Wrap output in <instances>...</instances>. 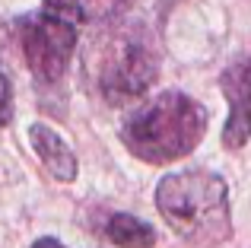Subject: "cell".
<instances>
[{
    "mask_svg": "<svg viewBox=\"0 0 251 248\" xmlns=\"http://www.w3.org/2000/svg\"><path fill=\"white\" fill-rule=\"evenodd\" d=\"M156 207L169 229H175L191 245H220L232 232L226 181L207 169L166 175L156 188Z\"/></svg>",
    "mask_w": 251,
    "mask_h": 248,
    "instance_id": "6da1fadb",
    "label": "cell"
},
{
    "mask_svg": "<svg viewBox=\"0 0 251 248\" xmlns=\"http://www.w3.org/2000/svg\"><path fill=\"white\" fill-rule=\"evenodd\" d=\"M207 130V112L184 93H159L147 105L134 108L121 124V140L137 159L162 166L181 159L201 143Z\"/></svg>",
    "mask_w": 251,
    "mask_h": 248,
    "instance_id": "7a4b0ae2",
    "label": "cell"
},
{
    "mask_svg": "<svg viewBox=\"0 0 251 248\" xmlns=\"http://www.w3.org/2000/svg\"><path fill=\"white\" fill-rule=\"evenodd\" d=\"M159 76V54L153 38L140 25H124L102 38L99 45V89L108 102L121 105L143 96Z\"/></svg>",
    "mask_w": 251,
    "mask_h": 248,
    "instance_id": "3957f363",
    "label": "cell"
},
{
    "mask_svg": "<svg viewBox=\"0 0 251 248\" xmlns=\"http://www.w3.org/2000/svg\"><path fill=\"white\" fill-rule=\"evenodd\" d=\"M19 45L38 83H57L70 67L76 48V25L51 13H32L19 23Z\"/></svg>",
    "mask_w": 251,
    "mask_h": 248,
    "instance_id": "277c9868",
    "label": "cell"
},
{
    "mask_svg": "<svg viewBox=\"0 0 251 248\" xmlns=\"http://www.w3.org/2000/svg\"><path fill=\"white\" fill-rule=\"evenodd\" d=\"M223 93L229 99V121L223 130V143L239 149L251 137V61H235L223 74Z\"/></svg>",
    "mask_w": 251,
    "mask_h": 248,
    "instance_id": "5b68a950",
    "label": "cell"
},
{
    "mask_svg": "<svg viewBox=\"0 0 251 248\" xmlns=\"http://www.w3.org/2000/svg\"><path fill=\"white\" fill-rule=\"evenodd\" d=\"M29 143L38 153L42 166L48 169L57 181H74L76 178V156H74V149L67 147V140H64L54 127L35 121L29 127Z\"/></svg>",
    "mask_w": 251,
    "mask_h": 248,
    "instance_id": "8992f818",
    "label": "cell"
},
{
    "mask_svg": "<svg viewBox=\"0 0 251 248\" xmlns=\"http://www.w3.org/2000/svg\"><path fill=\"white\" fill-rule=\"evenodd\" d=\"M134 0H45V13L61 16L74 25L83 23H111L124 16Z\"/></svg>",
    "mask_w": 251,
    "mask_h": 248,
    "instance_id": "52a82bcc",
    "label": "cell"
},
{
    "mask_svg": "<svg viewBox=\"0 0 251 248\" xmlns=\"http://www.w3.org/2000/svg\"><path fill=\"white\" fill-rule=\"evenodd\" d=\"M102 232L118 248H153L156 245L153 226L130 217V213H108L105 223H102Z\"/></svg>",
    "mask_w": 251,
    "mask_h": 248,
    "instance_id": "ba28073f",
    "label": "cell"
},
{
    "mask_svg": "<svg viewBox=\"0 0 251 248\" xmlns=\"http://www.w3.org/2000/svg\"><path fill=\"white\" fill-rule=\"evenodd\" d=\"M13 118V86L3 74H0V127H6Z\"/></svg>",
    "mask_w": 251,
    "mask_h": 248,
    "instance_id": "9c48e42d",
    "label": "cell"
},
{
    "mask_svg": "<svg viewBox=\"0 0 251 248\" xmlns=\"http://www.w3.org/2000/svg\"><path fill=\"white\" fill-rule=\"evenodd\" d=\"M32 248H64V245L57 242L54 236H45V239H38V242H32Z\"/></svg>",
    "mask_w": 251,
    "mask_h": 248,
    "instance_id": "30bf717a",
    "label": "cell"
}]
</instances>
